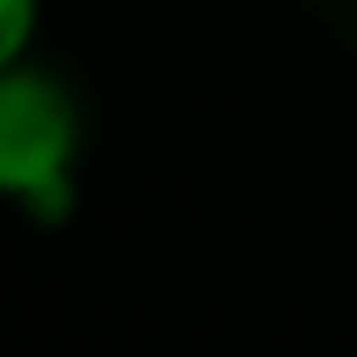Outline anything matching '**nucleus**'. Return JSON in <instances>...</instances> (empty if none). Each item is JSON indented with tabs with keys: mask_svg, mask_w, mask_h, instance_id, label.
Instances as JSON below:
<instances>
[{
	"mask_svg": "<svg viewBox=\"0 0 357 357\" xmlns=\"http://www.w3.org/2000/svg\"><path fill=\"white\" fill-rule=\"evenodd\" d=\"M84 151V106L61 73L45 61H17L0 73V201L22 206L33 223H61L73 212V173Z\"/></svg>",
	"mask_w": 357,
	"mask_h": 357,
	"instance_id": "1",
	"label": "nucleus"
},
{
	"mask_svg": "<svg viewBox=\"0 0 357 357\" xmlns=\"http://www.w3.org/2000/svg\"><path fill=\"white\" fill-rule=\"evenodd\" d=\"M39 17H45V0H0V73L33 56Z\"/></svg>",
	"mask_w": 357,
	"mask_h": 357,
	"instance_id": "2",
	"label": "nucleus"
}]
</instances>
